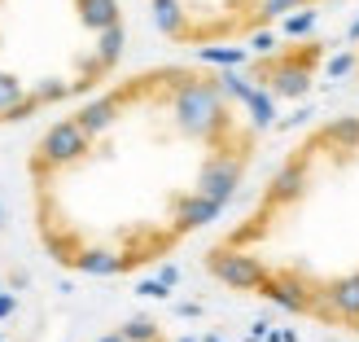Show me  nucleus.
<instances>
[{"instance_id": "f257e3e1", "label": "nucleus", "mask_w": 359, "mask_h": 342, "mask_svg": "<svg viewBox=\"0 0 359 342\" xmlns=\"http://www.w3.org/2000/svg\"><path fill=\"white\" fill-rule=\"evenodd\" d=\"M272 101L215 58L140 66L70 101L27 154L40 250L97 281L171 263L241 197Z\"/></svg>"}, {"instance_id": "f03ea898", "label": "nucleus", "mask_w": 359, "mask_h": 342, "mask_svg": "<svg viewBox=\"0 0 359 342\" xmlns=\"http://www.w3.org/2000/svg\"><path fill=\"white\" fill-rule=\"evenodd\" d=\"M202 268L232 294L359 338V110L311 123Z\"/></svg>"}, {"instance_id": "7ed1b4c3", "label": "nucleus", "mask_w": 359, "mask_h": 342, "mask_svg": "<svg viewBox=\"0 0 359 342\" xmlns=\"http://www.w3.org/2000/svg\"><path fill=\"white\" fill-rule=\"evenodd\" d=\"M154 31L197 58L232 62L241 44H267L276 27H298L333 0H140Z\"/></svg>"}, {"instance_id": "20e7f679", "label": "nucleus", "mask_w": 359, "mask_h": 342, "mask_svg": "<svg viewBox=\"0 0 359 342\" xmlns=\"http://www.w3.org/2000/svg\"><path fill=\"white\" fill-rule=\"evenodd\" d=\"M351 75H355V84H359V40H355V53H351Z\"/></svg>"}, {"instance_id": "39448f33", "label": "nucleus", "mask_w": 359, "mask_h": 342, "mask_svg": "<svg viewBox=\"0 0 359 342\" xmlns=\"http://www.w3.org/2000/svg\"><path fill=\"white\" fill-rule=\"evenodd\" d=\"M9 312H13V298H9V294H0V316H9Z\"/></svg>"}, {"instance_id": "423d86ee", "label": "nucleus", "mask_w": 359, "mask_h": 342, "mask_svg": "<svg viewBox=\"0 0 359 342\" xmlns=\"http://www.w3.org/2000/svg\"><path fill=\"white\" fill-rule=\"evenodd\" d=\"M97 342H128V334H101Z\"/></svg>"}]
</instances>
